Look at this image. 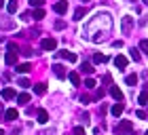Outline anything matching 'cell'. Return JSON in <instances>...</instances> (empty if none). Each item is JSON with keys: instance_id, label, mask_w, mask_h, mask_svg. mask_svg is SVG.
<instances>
[{"instance_id": "cell-1", "label": "cell", "mask_w": 148, "mask_h": 135, "mask_svg": "<svg viewBox=\"0 0 148 135\" xmlns=\"http://www.w3.org/2000/svg\"><path fill=\"white\" fill-rule=\"evenodd\" d=\"M112 17L110 13H97L93 19L85 23V38H89L91 42H104V40H108L110 32H112Z\"/></svg>"}, {"instance_id": "cell-2", "label": "cell", "mask_w": 148, "mask_h": 135, "mask_svg": "<svg viewBox=\"0 0 148 135\" xmlns=\"http://www.w3.org/2000/svg\"><path fill=\"white\" fill-rule=\"evenodd\" d=\"M133 131V123L131 120H121V123L114 127V135H129Z\"/></svg>"}, {"instance_id": "cell-3", "label": "cell", "mask_w": 148, "mask_h": 135, "mask_svg": "<svg viewBox=\"0 0 148 135\" xmlns=\"http://www.w3.org/2000/svg\"><path fill=\"white\" fill-rule=\"evenodd\" d=\"M55 57H59V59H66V61H70V63H74L76 61V53H72V51H68V49H62V51H57L55 53Z\"/></svg>"}, {"instance_id": "cell-4", "label": "cell", "mask_w": 148, "mask_h": 135, "mask_svg": "<svg viewBox=\"0 0 148 135\" xmlns=\"http://www.w3.org/2000/svg\"><path fill=\"white\" fill-rule=\"evenodd\" d=\"M131 28H133V17H129V15H125L123 19H121V32H123L125 36H127V34L131 32Z\"/></svg>"}, {"instance_id": "cell-5", "label": "cell", "mask_w": 148, "mask_h": 135, "mask_svg": "<svg viewBox=\"0 0 148 135\" xmlns=\"http://www.w3.org/2000/svg\"><path fill=\"white\" fill-rule=\"evenodd\" d=\"M40 46H42V51H55L57 49V40L55 38H45L42 42H40Z\"/></svg>"}, {"instance_id": "cell-6", "label": "cell", "mask_w": 148, "mask_h": 135, "mask_svg": "<svg viewBox=\"0 0 148 135\" xmlns=\"http://www.w3.org/2000/svg\"><path fill=\"white\" fill-rule=\"evenodd\" d=\"M17 55H19L17 51H6V55H4V63H6V65H15V63H17Z\"/></svg>"}, {"instance_id": "cell-7", "label": "cell", "mask_w": 148, "mask_h": 135, "mask_svg": "<svg viewBox=\"0 0 148 135\" xmlns=\"http://www.w3.org/2000/svg\"><path fill=\"white\" fill-rule=\"evenodd\" d=\"M53 11H55L57 15H64V13L68 11V2H66V0H59V2L53 4Z\"/></svg>"}, {"instance_id": "cell-8", "label": "cell", "mask_w": 148, "mask_h": 135, "mask_svg": "<svg viewBox=\"0 0 148 135\" xmlns=\"http://www.w3.org/2000/svg\"><path fill=\"white\" fill-rule=\"evenodd\" d=\"M53 72H55L57 78H66V76H68V72H66V68H64L62 63H55V65H53Z\"/></svg>"}, {"instance_id": "cell-9", "label": "cell", "mask_w": 148, "mask_h": 135, "mask_svg": "<svg viewBox=\"0 0 148 135\" xmlns=\"http://www.w3.org/2000/svg\"><path fill=\"white\" fill-rule=\"evenodd\" d=\"M110 95L116 99V101H123V99H125V97H123V91H121L116 85H112V87H110Z\"/></svg>"}, {"instance_id": "cell-10", "label": "cell", "mask_w": 148, "mask_h": 135, "mask_svg": "<svg viewBox=\"0 0 148 135\" xmlns=\"http://www.w3.org/2000/svg\"><path fill=\"white\" fill-rule=\"evenodd\" d=\"M114 65H116L119 70H125V68H127V57L125 55H116V57H114Z\"/></svg>"}, {"instance_id": "cell-11", "label": "cell", "mask_w": 148, "mask_h": 135, "mask_svg": "<svg viewBox=\"0 0 148 135\" xmlns=\"http://www.w3.org/2000/svg\"><path fill=\"white\" fill-rule=\"evenodd\" d=\"M123 110H125V106H123V101H116V104H114V106H112V110H110V112H112V116H116V118H119V116H121V114H123Z\"/></svg>"}, {"instance_id": "cell-12", "label": "cell", "mask_w": 148, "mask_h": 135, "mask_svg": "<svg viewBox=\"0 0 148 135\" xmlns=\"http://www.w3.org/2000/svg\"><path fill=\"white\" fill-rule=\"evenodd\" d=\"M36 116H38V123H40V125L49 123V112H47V110H42V108H40V110L36 112Z\"/></svg>"}, {"instance_id": "cell-13", "label": "cell", "mask_w": 148, "mask_h": 135, "mask_svg": "<svg viewBox=\"0 0 148 135\" xmlns=\"http://www.w3.org/2000/svg\"><path fill=\"white\" fill-rule=\"evenodd\" d=\"M138 104H140V106H148V85L144 87V91L140 93V97H138Z\"/></svg>"}, {"instance_id": "cell-14", "label": "cell", "mask_w": 148, "mask_h": 135, "mask_svg": "<svg viewBox=\"0 0 148 135\" xmlns=\"http://www.w3.org/2000/svg\"><path fill=\"white\" fill-rule=\"evenodd\" d=\"M19 9V0H9V4H6V11L11 13V15H15Z\"/></svg>"}, {"instance_id": "cell-15", "label": "cell", "mask_w": 148, "mask_h": 135, "mask_svg": "<svg viewBox=\"0 0 148 135\" xmlns=\"http://www.w3.org/2000/svg\"><path fill=\"white\" fill-rule=\"evenodd\" d=\"M17 116H19V114H17L15 108H9V110L4 112V118H6V120H11V123H13V120H17Z\"/></svg>"}, {"instance_id": "cell-16", "label": "cell", "mask_w": 148, "mask_h": 135, "mask_svg": "<svg viewBox=\"0 0 148 135\" xmlns=\"http://www.w3.org/2000/svg\"><path fill=\"white\" fill-rule=\"evenodd\" d=\"M17 93H15V89H11V87H4L2 89V99H13Z\"/></svg>"}, {"instance_id": "cell-17", "label": "cell", "mask_w": 148, "mask_h": 135, "mask_svg": "<svg viewBox=\"0 0 148 135\" xmlns=\"http://www.w3.org/2000/svg\"><path fill=\"white\" fill-rule=\"evenodd\" d=\"M68 80H70L74 87H80V76H78V72H70V74H68Z\"/></svg>"}, {"instance_id": "cell-18", "label": "cell", "mask_w": 148, "mask_h": 135, "mask_svg": "<svg viewBox=\"0 0 148 135\" xmlns=\"http://www.w3.org/2000/svg\"><path fill=\"white\" fill-rule=\"evenodd\" d=\"M85 13H87V9H85V6H80V9H76V11H74V21H80V19L85 17Z\"/></svg>"}, {"instance_id": "cell-19", "label": "cell", "mask_w": 148, "mask_h": 135, "mask_svg": "<svg viewBox=\"0 0 148 135\" xmlns=\"http://www.w3.org/2000/svg\"><path fill=\"white\" fill-rule=\"evenodd\" d=\"M45 91H47V85H45V82L34 85V93H36V95H45Z\"/></svg>"}, {"instance_id": "cell-20", "label": "cell", "mask_w": 148, "mask_h": 135, "mask_svg": "<svg viewBox=\"0 0 148 135\" xmlns=\"http://www.w3.org/2000/svg\"><path fill=\"white\" fill-rule=\"evenodd\" d=\"M106 61H108V57L102 55V53H95V55H93V63H106Z\"/></svg>"}, {"instance_id": "cell-21", "label": "cell", "mask_w": 148, "mask_h": 135, "mask_svg": "<svg viewBox=\"0 0 148 135\" xmlns=\"http://www.w3.org/2000/svg\"><path fill=\"white\" fill-rule=\"evenodd\" d=\"M28 101H30V93H19V95H17V104H28Z\"/></svg>"}, {"instance_id": "cell-22", "label": "cell", "mask_w": 148, "mask_h": 135, "mask_svg": "<svg viewBox=\"0 0 148 135\" xmlns=\"http://www.w3.org/2000/svg\"><path fill=\"white\" fill-rule=\"evenodd\" d=\"M30 70H32L30 63H19V65H17V72H19V74H28Z\"/></svg>"}, {"instance_id": "cell-23", "label": "cell", "mask_w": 148, "mask_h": 135, "mask_svg": "<svg viewBox=\"0 0 148 135\" xmlns=\"http://www.w3.org/2000/svg\"><path fill=\"white\" fill-rule=\"evenodd\" d=\"M125 82L129 85V87H136L138 85V76H136V74H129V76L125 78Z\"/></svg>"}, {"instance_id": "cell-24", "label": "cell", "mask_w": 148, "mask_h": 135, "mask_svg": "<svg viewBox=\"0 0 148 135\" xmlns=\"http://www.w3.org/2000/svg\"><path fill=\"white\" fill-rule=\"evenodd\" d=\"M32 17H34L36 21H40V19H45V11H42V6H40V9H36L34 13H32Z\"/></svg>"}, {"instance_id": "cell-25", "label": "cell", "mask_w": 148, "mask_h": 135, "mask_svg": "<svg viewBox=\"0 0 148 135\" xmlns=\"http://www.w3.org/2000/svg\"><path fill=\"white\" fill-rule=\"evenodd\" d=\"M80 70H83L85 74H93V72H95V70H93V65H91L89 61H85L83 65H80Z\"/></svg>"}, {"instance_id": "cell-26", "label": "cell", "mask_w": 148, "mask_h": 135, "mask_svg": "<svg viewBox=\"0 0 148 135\" xmlns=\"http://www.w3.org/2000/svg\"><path fill=\"white\" fill-rule=\"evenodd\" d=\"M42 4H45V0H30V6H32V9H40Z\"/></svg>"}, {"instance_id": "cell-27", "label": "cell", "mask_w": 148, "mask_h": 135, "mask_svg": "<svg viewBox=\"0 0 148 135\" xmlns=\"http://www.w3.org/2000/svg\"><path fill=\"white\" fill-rule=\"evenodd\" d=\"M131 59H133V61H140V59H142V55H140V51L131 49Z\"/></svg>"}, {"instance_id": "cell-28", "label": "cell", "mask_w": 148, "mask_h": 135, "mask_svg": "<svg viewBox=\"0 0 148 135\" xmlns=\"http://www.w3.org/2000/svg\"><path fill=\"white\" fill-rule=\"evenodd\" d=\"M93 87H95V80H93V78H87V80H85V89H93Z\"/></svg>"}, {"instance_id": "cell-29", "label": "cell", "mask_w": 148, "mask_h": 135, "mask_svg": "<svg viewBox=\"0 0 148 135\" xmlns=\"http://www.w3.org/2000/svg\"><path fill=\"white\" fill-rule=\"evenodd\" d=\"M19 87H23V89H28V87H30V80H28V78H19Z\"/></svg>"}, {"instance_id": "cell-30", "label": "cell", "mask_w": 148, "mask_h": 135, "mask_svg": "<svg viewBox=\"0 0 148 135\" xmlns=\"http://www.w3.org/2000/svg\"><path fill=\"white\" fill-rule=\"evenodd\" d=\"M9 51H17L19 53V46H17V42H9V46H6Z\"/></svg>"}, {"instance_id": "cell-31", "label": "cell", "mask_w": 148, "mask_h": 135, "mask_svg": "<svg viewBox=\"0 0 148 135\" xmlns=\"http://www.w3.org/2000/svg\"><path fill=\"white\" fill-rule=\"evenodd\" d=\"M140 49H142L144 53H148V40H142V42H140Z\"/></svg>"}, {"instance_id": "cell-32", "label": "cell", "mask_w": 148, "mask_h": 135, "mask_svg": "<svg viewBox=\"0 0 148 135\" xmlns=\"http://www.w3.org/2000/svg\"><path fill=\"white\" fill-rule=\"evenodd\" d=\"M74 135H85V127H76V129H74Z\"/></svg>"}, {"instance_id": "cell-33", "label": "cell", "mask_w": 148, "mask_h": 135, "mask_svg": "<svg viewBox=\"0 0 148 135\" xmlns=\"http://www.w3.org/2000/svg\"><path fill=\"white\" fill-rule=\"evenodd\" d=\"M136 116H138L140 120H144V118H146V112H144V110H138V112H136Z\"/></svg>"}, {"instance_id": "cell-34", "label": "cell", "mask_w": 148, "mask_h": 135, "mask_svg": "<svg viewBox=\"0 0 148 135\" xmlns=\"http://www.w3.org/2000/svg\"><path fill=\"white\" fill-rule=\"evenodd\" d=\"M66 28V21H55V30H64Z\"/></svg>"}, {"instance_id": "cell-35", "label": "cell", "mask_w": 148, "mask_h": 135, "mask_svg": "<svg viewBox=\"0 0 148 135\" xmlns=\"http://www.w3.org/2000/svg\"><path fill=\"white\" fill-rule=\"evenodd\" d=\"M112 46H116V49H121V46H123V40H112Z\"/></svg>"}, {"instance_id": "cell-36", "label": "cell", "mask_w": 148, "mask_h": 135, "mask_svg": "<svg viewBox=\"0 0 148 135\" xmlns=\"http://www.w3.org/2000/svg\"><path fill=\"white\" fill-rule=\"evenodd\" d=\"M21 19H23V21H30V19H32V13H23Z\"/></svg>"}, {"instance_id": "cell-37", "label": "cell", "mask_w": 148, "mask_h": 135, "mask_svg": "<svg viewBox=\"0 0 148 135\" xmlns=\"http://www.w3.org/2000/svg\"><path fill=\"white\" fill-rule=\"evenodd\" d=\"M21 55H25V57H30V55H32V49H30V46H28V49H23V53H21Z\"/></svg>"}, {"instance_id": "cell-38", "label": "cell", "mask_w": 148, "mask_h": 135, "mask_svg": "<svg viewBox=\"0 0 148 135\" xmlns=\"http://www.w3.org/2000/svg\"><path fill=\"white\" fill-rule=\"evenodd\" d=\"M80 101H83V104H89L91 97H89V95H83V97H80Z\"/></svg>"}, {"instance_id": "cell-39", "label": "cell", "mask_w": 148, "mask_h": 135, "mask_svg": "<svg viewBox=\"0 0 148 135\" xmlns=\"http://www.w3.org/2000/svg\"><path fill=\"white\" fill-rule=\"evenodd\" d=\"M0 120H2V104H0Z\"/></svg>"}, {"instance_id": "cell-40", "label": "cell", "mask_w": 148, "mask_h": 135, "mask_svg": "<svg viewBox=\"0 0 148 135\" xmlns=\"http://www.w3.org/2000/svg\"><path fill=\"white\" fill-rule=\"evenodd\" d=\"M2 6H4V0H0V9H2Z\"/></svg>"}, {"instance_id": "cell-41", "label": "cell", "mask_w": 148, "mask_h": 135, "mask_svg": "<svg viewBox=\"0 0 148 135\" xmlns=\"http://www.w3.org/2000/svg\"><path fill=\"white\" fill-rule=\"evenodd\" d=\"M142 2H144V4H146V6H148V0H142Z\"/></svg>"}, {"instance_id": "cell-42", "label": "cell", "mask_w": 148, "mask_h": 135, "mask_svg": "<svg viewBox=\"0 0 148 135\" xmlns=\"http://www.w3.org/2000/svg\"><path fill=\"white\" fill-rule=\"evenodd\" d=\"M0 135H4V131H2V129H0Z\"/></svg>"}, {"instance_id": "cell-43", "label": "cell", "mask_w": 148, "mask_h": 135, "mask_svg": "<svg viewBox=\"0 0 148 135\" xmlns=\"http://www.w3.org/2000/svg\"><path fill=\"white\" fill-rule=\"evenodd\" d=\"M83 2H89V0H83Z\"/></svg>"}, {"instance_id": "cell-44", "label": "cell", "mask_w": 148, "mask_h": 135, "mask_svg": "<svg viewBox=\"0 0 148 135\" xmlns=\"http://www.w3.org/2000/svg\"><path fill=\"white\" fill-rule=\"evenodd\" d=\"M144 135H148V131H146V133H144Z\"/></svg>"}]
</instances>
